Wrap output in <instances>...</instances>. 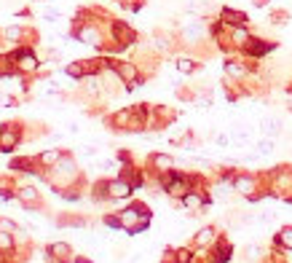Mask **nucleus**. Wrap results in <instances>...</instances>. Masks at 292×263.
I'll use <instances>...</instances> for the list:
<instances>
[{"instance_id":"obj_17","label":"nucleus","mask_w":292,"mask_h":263,"mask_svg":"<svg viewBox=\"0 0 292 263\" xmlns=\"http://www.w3.org/2000/svg\"><path fill=\"white\" fill-rule=\"evenodd\" d=\"M236 186L238 188H249V180H244V177H241V180H236Z\"/></svg>"},{"instance_id":"obj_12","label":"nucleus","mask_w":292,"mask_h":263,"mask_svg":"<svg viewBox=\"0 0 292 263\" xmlns=\"http://www.w3.org/2000/svg\"><path fill=\"white\" fill-rule=\"evenodd\" d=\"M282 242H284V245H290V247H292V231H282Z\"/></svg>"},{"instance_id":"obj_14","label":"nucleus","mask_w":292,"mask_h":263,"mask_svg":"<svg viewBox=\"0 0 292 263\" xmlns=\"http://www.w3.org/2000/svg\"><path fill=\"white\" fill-rule=\"evenodd\" d=\"M57 159H59V153H46V156H43L46 164H51V161H57Z\"/></svg>"},{"instance_id":"obj_2","label":"nucleus","mask_w":292,"mask_h":263,"mask_svg":"<svg viewBox=\"0 0 292 263\" xmlns=\"http://www.w3.org/2000/svg\"><path fill=\"white\" fill-rule=\"evenodd\" d=\"M16 59H19V67H22V70H35V67H38L35 57H32L30 51H19Z\"/></svg>"},{"instance_id":"obj_3","label":"nucleus","mask_w":292,"mask_h":263,"mask_svg":"<svg viewBox=\"0 0 292 263\" xmlns=\"http://www.w3.org/2000/svg\"><path fill=\"white\" fill-rule=\"evenodd\" d=\"M223 19H228V24H234V27H241V24L247 22V16H244V14H236V11H231V8L223 11Z\"/></svg>"},{"instance_id":"obj_5","label":"nucleus","mask_w":292,"mask_h":263,"mask_svg":"<svg viewBox=\"0 0 292 263\" xmlns=\"http://www.w3.org/2000/svg\"><path fill=\"white\" fill-rule=\"evenodd\" d=\"M0 145H3L5 150L14 148L16 145V132H3V134H0Z\"/></svg>"},{"instance_id":"obj_7","label":"nucleus","mask_w":292,"mask_h":263,"mask_svg":"<svg viewBox=\"0 0 292 263\" xmlns=\"http://www.w3.org/2000/svg\"><path fill=\"white\" fill-rule=\"evenodd\" d=\"M182 201H185V207H198V204H201V199H198V196H193V194H185Z\"/></svg>"},{"instance_id":"obj_16","label":"nucleus","mask_w":292,"mask_h":263,"mask_svg":"<svg viewBox=\"0 0 292 263\" xmlns=\"http://www.w3.org/2000/svg\"><path fill=\"white\" fill-rule=\"evenodd\" d=\"M234 38H236V43H244V38H247V35H244V32H241V30H238V32H236V35H234Z\"/></svg>"},{"instance_id":"obj_10","label":"nucleus","mask_w":292,"mask_h":263,"mask_svg":"<svg viewBox=\"0 0 292 263\" xmlns=\"http://www.w3.org/2000/svg\"><path fill=\"white\" fill-rule=\"evenodd\" d=\"M180 70L182 73H190V70H193V62H190V59H180Z\"/></svg>"},{"instance_id":"obj_9","label":"nucleus","mask_w":292,"mask_h":263,"mask_svg":"<svg viewBox=\"0 0 292 263\" xmlns=\"http://www.w3.org/2000/svg\"><path fill=\"white\" fill-rule=\"evenodd\" d=\"M198 242H201V245L204 242H212V228H204V231L198 234Z\"/></svg>"},{"instance_id":"obj_8","label":"nucleus","mask_w":292,"mask_h":263,"mask_svg":"<svg viewBox=\"0 0 292 263\" xmlns=\"http://www.w3.org/2000/svg\"><path fill=\"white\" fill-rule=\"evenodd\" d=\"M70 250H67V245H54L51 247V255H67Z\"/></svg>"},{"instance_id":"obj_11","label":"nucleus","mask_w":292,"mask_h":263,"mask_svg":"<svg viewBox=\"0 0 292 263\" xmlns=\"http://www.w3.org/2000/svg\"><path fill=\"white\" fill-rule=\"evenodd\" d=\"M11 247V236L8 234H0V250H8Z\"/></svg>"},{"instance_id":"obj_4","label":"nucleus","mask_w":292,"mask_h":263,"mask_svg":"<svg viewBox=\"0 0 292 263\" xmlns=\"http://www.w3.org/2000/svg\"><path fill=\"white\" fill-rule=\"evenodd\" d=\"M167 191H169V194H175V196H182L185 194V186H182V180H180V177H172V180L167 183Z\"/></svg>"},{"instance_id":"obj_15","label":"nucleus","mask_w":292,"mask_h":263,"mask_svg":"<svg viewBox=\"0 0 292 263\" xmlns=\"http://www.w3.org/2000/svg\"><path fill=\"white\" fill-rule=\"evenodd\" d=\"M32 196H35V191H32V188H24L22 191V199H32Z\"/></svg>"},{"instance_id":"obj_6","label":"nucleus","mask_w":292,"mask_h":263,"mask_svg":"<svg viewBox=\"0 0 292 263\" xmlns=\"http://www.w3.org/2000/svg\"><path fill=\"white\" fill-rule=\"evenodd\" d=\"M78 38H81V41H97V30L86 27V30H81V32H78Z\"/></svg>"},{"instance_id":"obj_1","label":"nucleus","mask_w":292,"mask_h":263,"mask_svg":"<svg viewBox=\"0 0 292 263\" xmlns=\"http://www.w3.org/2000/svg\"><path fill=\"white\" fill-rule=\"evenodd\" d=\"M108 191L116 196V199H123V196L131 194V186L126 180H116V183H108Z\"/></svg>"},{"instance_id":"obj_13","label":"nucleus","mask_w":292,"mask_h":263,"mask_svg":"<svg viewBox=\"0 0 292 263\" xmlns=\"http://www.w3.org/2000/svg\"><path fill=\"white\" fill-rule=\"evenodd\" d=\"M156 164H158V167H169V159H167V156H158V159H156Z\"/></svg>"}]
</instances>
